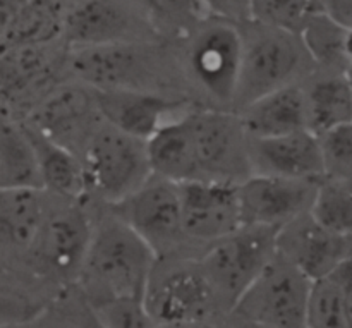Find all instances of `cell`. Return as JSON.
Wrapping results in <instances>:
<instances>
[{"mask_svg": "<svg viewBox=\"0 0 352 328\" xmlns=\"http://www.w3.org/2000/svg\"><path fill=\"white\" fill-rule=\"evenodd\" d=\"M55 328H107L98 316L96 309L86 301L85 296L79 294L65 299L62 309L58 311V320Z\"/></svg>", "mask_w": 352, "mask_h": 328, "instance_id": "e575fe53", "label": "cell"}, {"mask_svg": "<svg viewBox=\"0 0 352 328\" xmlns=\"http://www.w3.org/2000/svg\"><path fill=\"white\" fill-rule=\"evenodd\" d=\"M306 328H349L342 291L333 275L313 284Z\"/></svg>", "mask_w": 352, "mask_h": 328, "instance_id": "4dcf8cb0", "label": "cell"}, {"mask_svg": "<svg viewBox=\"0 0 352 328\" xmlns=\"http://www.w3.org/2000/svg\"><path fill=\"white\" fill-rule=\"evenodd\" d=\"M208 16L222 17L232 23H244L250 19V0H199Z\"/></svg>", "mask_w": 352, "mask_h": 328, "instance_id": "d590c367", "label": "cell"}, {"mask_svg": "<svg viewBox=\"0 0 352 328\" xmlns=\"http://www.w3.org/2000/svg\"><path fill=\"white\" fill-rule=\"evenodd\" d=\"M24 122L79 157L86 141L102 122L95 89L67 78L52 86L31 107Z\"/></svg>", "mask_w": 352, "mask_h": 328, "instance_id": "4fadbf2b", "label": "cell"}, {"mask_svg": "<svg viewBox=\"0 0 352 328\" xmlns=\"http://www.w3.org/2000/svg\"><path fill=\"white\" fill-rule=\"evenodd\" d=\"M172 43L188 95H198L206 109L234 112L241 69L239 24L208 16Z\"/></svg>", "mask_w": 352, "mask_h": 328, "instance_id": "3957f363", "label": "cell"}, {"mask_svg": "<svg viewBox=\"0 0 352 328\" xmlns=\"http://www.w3.org/2000/svg\"><path fill=\"white\" fill-rule=\"evenodd\" d=\"M26 0H0V43L9 34Z\"/></svg>", "mask_w": 352, "mask_h": 328, "instance_id": "f35d334b", "label": "cell"}, {"mask_svg": "<svg viewBox=\"0 0 352 328\" xmlns=\"http://www.w3.org/2000/svg\"><path fill=\"white\" fill-rule=\"evenodd\" d=\"M146 150L153 175L175 184L195 181V164L186 113L165 122L146 141Z\"/></svg>", "mask_w": 352, "mask_h": 328, "instance_id": "cb8c5ba5", "label": "cell"}, {"mask_svg": "<svg viewBox=\"0 0 352 328\" xmlns=\"http://www.w3.org/2000/svg\"><path fill=\"white\" fill-rule=\"evenodd\" d=\"M122 219L158 260L175 258L188 244L182 232L179 184L151 175L134 195L116 206H107Z\"/></svg>", "mask_w": 352, "mask_h": 328, "instance_id": "7c38bea8", "label": "cell"}, {"mask_svg": "<svg viewBox=\"0 0 352 328\" xmlns=\"http://www.w3.org/2000/svg\"><path fill=\"white\" fill-rule=\"evenodd\" d=\"M313 282L275 254L229 315L267 328H306Z\"/></svg>", "mask_w": 352, "mask_h": 328, "instance_id": "30bf717a", "label": "cell"}, {"mask_svg": "<svg viewBox=\"0 0 352 328\" xmlns=\"http://www.w3.org/2000/svg\"><path fill=\"white\" fill-rule=\"evenodd\" d=\"M227 328H267V327H261V325H258V323L250 322V320L237 318V316L229 315V323H227Z\"/></svg>", "mask_w": 352, "mask_h": 328, "instance_id": "b9f144b4", "label": "cell"}, {"mask_svg": "<svg viewBox=\"0 0 352 328\" xmlns=\"http://www.w3.org/2000/svg\"><path fill=\"white\" fill-rule=\"evenodd\" d=\"M143 306L158 325L217 318L223 313L198 260H158L143 296Z\"/></svg>", "mask_w": 352, "mask_h": 328, "instance_id": "8fae6325", "label": "cell"}, {"mask_svg": "<svg viewBox=\"0 0 352 328\" xmlns=\"http://www.w3.org/2000/svg\"><path fill=\"white\" fill-rule=\"evenodd\" d=\"M40 188L36 158L21 120L0 109V188Z\"/></svg>", "mask_w": 352, "mask_h": 328, "instance_id": "d4e9b609", "label": "cell"}, {"mask_svg": "<svg viewBox=\"0 0 352 328\" xmlns=\"http://www.w3.org/2000/svg\"><path fill=\"white\" fill-rule=\"evenodd\" d=\"M277 232L268 227L243 226L206 246L196 258L223 313L232 311L241 296L274 260Z\"/></svg>", "mask_w": 352, "mask_h": 328, "instance_id": "8992f818", "label": "cell"}, {"mask_svg": "<svg viewBox=\"0 0 352 328\" xmlns=\"http://www.w3.org/2000/svg\"><path fill=\"white\" fill-rule=\"evenodd\" d=\"M69 78L98 91L188 96L172 40L67 48Z\"/></svg>", "mask_w": 352, "mask_h": 328, "instance_id": "6da1fadb", "label": "cell"}, {"mask_svg": "<svg viewBox=\"0 0 352 328\" xmlns=\"http://www.w3.org/2000/svg\"><path fill=\"white\" fill-rule=\"evenodd\" d=\"M36 158L40 186L47 195L65 201L82 203L88 198L85 172L79 157L58 146L36 129L21 120Z\"/></svg>", "mask_w": 352, "mask_h": 328, "instance_id": "44dd1931", "label": "cell"}, {"mask_svg": "<svg viewBox=\"0 0 352 328\" xmlns=\"http://www.w3.org/2000/svg\"><path fill=\"white\" fill-rule=\"evenodd\" d=\"M48 205L45 219L23 256V263L36 277L58 284L78 281L91 239L93 220L82 203L55 198Z\"/></svg>", "mask_w": 352, "mask_h": 328, "instance_id": "52a82bcc", "label": "cell"}, {"mask_svg": "<svg viewBox=\"0 0 352 328\" xmlns=\"http://www.w3.org/2000/svg\"><path fill=\"white\" fill-rule=\"evenodd\" d=\"M306 127L315 136L352 120V85L346 72L316 69L302 83Z\"/></svg>", "mask_w": 352, "mask_h": 328, "instance_id": "603a6c76", "label": "cell"}, {"mask_svg": "<svg viewBox=\"0 0 352 328\" xmlns=\"http://www.w3.org/2000/svg\"><path fill=\"white\" fill-rule=\"evenodd\" d=\"M45 303L12 282L0 281V327L36 320L43 315Z\"/></svg>", "mask_w": 352, "mask_h": 328, "instance_id": "d6a6232c", "label": "cell"}, {"mask_svg": "<svg viewBox=\"0 0 352 328\" xmlns=\"http://www.w3.org/2000/svg\"><path fill=\"white\" fill-rule=\"evenodd\" d=\"M299 36L316 69L346 72V62H344L346 30L330 19L323 10H318L309 17Z\"/></svg>", "mask_w": 352, "mask_h": 328, "instance_id": "4316f807", "label": "cell"}, {"mask_svg": "<svg viewBox=\"0 0 352 328\" xmlns=\"http://www.w3.org/2000/svg\"><path fill=\"white\" fill-rule=\"evenodd\" d=\"M275 248L278 256L315 284L351 260L352 236L332 232L308 212L278 229Z\"/></svg>", "mask_w": 352, "mask_h": 328, "instance_id": "5bb4252c", "label": "cell"}, {"mask_svg": "<svg viewBox=\"0 0 352 328\" xmlns=\"http://www.w3.org/2000/svg\"><path fill=\"white\" fill-rule=\"evenodd\" d=\"M309 213L332 232L352 236V179L323 177Z\"/></svg>", "mask_w": 352, "mask_h": 328, "instance_id": "83f0119b", "label": "cell"}, {"mask_svg": "<svg viewBox=\"0 0 352 328\" xmlns=\"http://www.w3.org/2000/svg\"><path fill=\"white\" fill-rule=\"evenodd\" d=\"M158 258L150 246L109 208L93 220L91 239L79 270V292L91 306L141 301Z\"/></svg>", "mask_w": 352, "mask_h": 328, "instance_id": "7a4b0ae2", "label": "cell"}, {"mask_svg": "<svg viewBox=\"0 0 352 328\" xmlns=\"http://www.w3.org/2000/svg\"><path fill=\"white\" fill-rule=\"evenodd\" d=\"M160 328H227L220 323L219 316L217 318H203V320H191V322L170 323V325H160Z\"/></svg>", "mask_w": 352, "mask_h": 328, "instance_id": "ab89813d", "label": "cell"}, {"mask_svg": "<svg viewBox=\"0 0 352 328\" xmlns=\"http://www.w3.org/2000/svg\"><path fill=\"white\" fill-rule=\"evenodd\" d=\"M322 10L344 30H352V0H322Z\"/></svg>", "mask_w": 352, "mask_h": 328, "instance_id": "8d00e7d4", "label": "cell"}, {"mask_svg": "<svg viewBox=\"0 0 352 328\" xmlns=\"http://www.w3.org/2000/svg\"><path fill=\"white\" fill-rule=\"evenodd\" d=\"M67 47L54 43L0 45V93L9 98L34 96V103L57 85V74L67 72Z\"/></svg>", "mask_w": 352, "mask_h": 328, "instance_id": "e0dca14e", "label": "cell"}, {"mask_svg": "<svg viewBox=\"0 0 352 328\" xmlns=\"http://www.w3.org/2000/svg\"><path fill=\"white\" fill-rule=\"evenodd\" d=\"M195 181L241 184L251 175L248 134L239 113L199 107L186 112Z\"/></svg>", "mask_w": 352, "mask_h": 328, "instance_id": "ba28073f", "label": "cell"}, {"mask_svg": "<svg viewBox=\"0 0 352 328\" xmlns=\"http://www.w3.org/2000/svg\"><path fill=\"white\" fill-rule=\"evenodd\" d=\"M344 62H346V74L352 72V30H346L344 40Z\"/></svg>", "mask_w": 352, "mask_h": 328, "instance_id": "60d3db41", "label": "cell"}, {"mask_svg": "<svg viewBox=\"0 0 352 328\" xmlns=\"http://www.w3.org/2000/svg\"><path fill=\"white\" fill-rule=\"evenodd\" d=\"M93 308L107 328H160L141 301H112Z\"/></svg>", "mask_w": 352, "mask_h": 328, "instance_id": "836d02e7", "label": "cell"}, {"mask_svg": "<svg viewBox=\"0 0 352 328\" xmlns=\"http://www.w3.org/2000/svg\"><path fill=\"white\" fill-rule=\"evenodd\" d=\"M347 78H349V81H351V85H352V72H347Z\"/></svg>", "mask_w": 352, "mask_h": 328, "instance_id": "7bdbcfd3", "label": "cell"}, {"mask_svg": "<svg viewBox=\"0 0 352 328\" xmlns=\"http://www.w3.org/2000/svg\"><path fill=\"white\" fill-rule=\"evenodd\" d=\"M69 0H26L0 45L54 43L62 40Z\"/></svg>", "mask_w": 352, "mask_h": 328, "instance_id": "484cf974", "label": "cell"}, {"mask_svg": "<svg viewBox=\"0 0 352 328\" xmlns=\"http://www.w3.org/2000/svg\"><path fill=\"white\" fill-rule=\"evenodd\" d=\"M182 232L189 244L210 246L243 227L236 184L192 181L179 184Z\"/></svg>", "mask_w": 352, "mask_h": 328, "instance_id": "2e32d148", "label": "cell"}, {"mask_svg": "<svg viewBox=\"0 0 352 328\" xmlns=\"http://www.w3.org/2000/svg\"><path fill=\"white\" fill-rule=\"evenodd\" d=\"M96 107L103 122L120 133L148 141L168 117L188 105L186 96L150 91H98L95 89Z\"/></svg>", "mask_w": 352, "mask_h": 328, "instance_id": "d6986e66", "label": "cell"}, {"mask_svg": "<svg viewBox=\"0 0 352 328\" xmlns=\"http://www.w3.org/2000/svg\"><path fill=\"white\" fill-rule=\"evenodd\" d=\"M236 113L248 138H277L308 131L302 83L270 93Z\"/></svg>", "mask_w": 352, "mask_h": 328, "instance_id": "7402d4cb", "label": "cell"}, {"mask_svg": "<svg viewBox=\"0 0 352 328\" xmlns=\"http://www.w3.org/2000/svg\"><path fill=\"white\" fill-rule=\"evenodd\" d=\"M323 177L352 179V120L316 136Z\"/></svg>", "mask_w": 352, "mask_h": 328, "instance_id": "1f68e13d", "label": "cell"}, {"mask_svg": "<svg viewBox=\"0 0 352 328\" xmlns=\"http://www.w3.org/2000/svg\"><path fill=\"white\" fill-rule=\"evenodd\" d=\"M50 195L40 188H0V251L23 260L45 219Z\"/></svg>", "mask_w": 352, "mask_h": 328, "instance_id": "ffe728a7", "label": "cell"}, {"mask_svg": "<svg viewBox=\"0 0 352 328\" xmlns=\"http://www.w3.org/2000/svg\"><path fill=\"white\" fill-rule=\"evenodd\" d=\"M333 277L337 278V282L340 285V291H342L347 325L352 328V258L333 274Z\"/></svg>", "mask_w": 352, "mask_h": 328, "instance_id": "74e56055", "label": "cell"}, {"mask_svg": "<svg viewBox=\"0 0 352 328\" xmlns=\"http://www.w3.org/2000/svg\"><path fill=\"white\" fill-rule=\"evenodd\" d=\"M79 160L88 198L116 206L138 191L153 175L146 141L100 122L82 148Z\"/></svg>", "mask_w": 352, "mask_h": 328, "instance_id": "5b68a950", "label": "cell"}, {"mask_svg": "<svg viewBox=\"0 0 352 328\" xmlns=\"http://www.w3.org/2000/svg\"><path fill=\"white\" fill-rule=\"evenodd\" d=\"M165 40H177L201 23L208 12L199 0H138Z\"/></svg>", "mask_w": 352, "mask_h": 328, "instance_id": "f1b7e54d", "label": "cell"}, {"mask_svg": "<svg viewBox=\"0 0 352 328\" xmlns=\"http://www.w3.org/2000/svg\"><path fill=\"white\" fill-rule=\"evenodd\" d=\"M165 40L138 0H69L62 41L67 48Z\"/></svg>", "mask_w": 352, "mask_h": 328, "instance_id": "9c48e42d", "label": "cell"}, {"mask_svg": "<svg viewBox=\"0 0 352 328\" xmlns=\"http://www.w3.org/2000/svg\"><path fill=\"white\" fill-rule=\"evenodd\" d=\"M318 182L250 175L237 184L243 226L282 229L311 212Z\"/></svg>", "mask_w": 352, "mask_h": 328, "instance_id": "9a60e30c", "label": "cell"}, {"mask_svg": "<svg viewBox=\"0 0 352 328\" xmlns=\"http://www.w3.org/2000/svg\"><path fill=\"white\" fill-rule=\"evenodd\" d=\"M248 155L251 175L315 182L323 179L318 140L309 131L277 138H248Z\"/></svg>", "mask_w": 352, "mask_h": 328, "instance_id": "ac0fdd59", "label": "cell"}, {"mask_svg": "<svg viewBox=\"0 0 352 328\" xmlns=\"http://www.w3.org/2000/svg\"><path fill=\"white\" fill-rule=\"evenodd\" d=\"M241 31V69L234 112L287 86L301 85L316 71L301 36L244 21Z\"/></svg>", "mask_w": 352, "mask_h": 328, "instance_id": "277c9868", "label": "cell"}, {"mask_svg": "<svg viewBox=\"0 0 352 328\" xmlns=\"http://www.w3.org/2000/svg\"><path fill=\"white\" fill-rule=\"evenodd\" d=\"M250 19L263 26L299 34L322 0H250Z\"/></svg>", "mask_w": 352, "mask_h": 328, "instance_id": "f546056e", "label": "cell"}]
</instances>
